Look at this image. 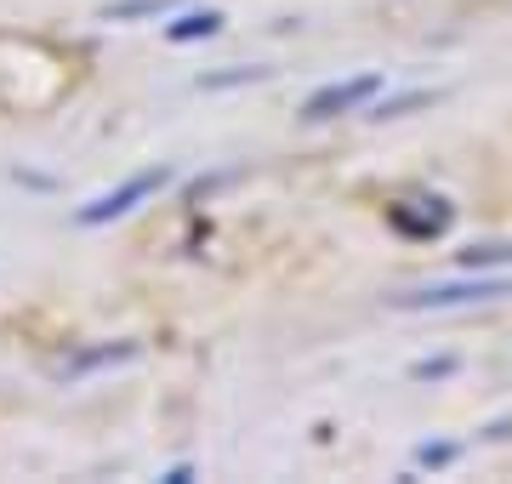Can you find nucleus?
Segmentation results:
<instances>
[{
  "label": "nucleus",
  "instance_id": "nucleus-2",
  "mask_svg": "<svg viewBox=\"0 0 512 484\" xmlns=\"http://www.w3.org/2000/svg\"><path fill=\"white\" fill-rule=\"evenodd\" d=\"M165 183V171H143V177H131L120 194H103L97 205H86L80 211V223H109V217H120V211H131V205L143 200V194H154V188Z\"/></svg>",
  "mask_w": 512,
  "mask_h": 484
},
{
  "label": "nucleus",
  "instance_id": "nucleus-4",
  "mask_svg": "<svg viewBox=\"0 0 512 484\" xmlns=\"http://www.w3.org/2000/svg\"><path fill=\"white\" fill-rule=\"evenodd\" d=\"M217 12H205V18H188V23H177V29H171V40H194V35H211V29H217Z\"/></svg>",
  "mask_w": 512,
  "mask_h": 484
},
{
  "label": "nucleus",
  "instance_id": "nucleus-3",
  "mask_svg": "<svg viewBox=\"0 0 512 484\" xmlns=\"http://www.w3.org/2000/svg\"><path fill=\"white\" fill-rule=\"evenodd\" d=\"M376 92V75H365V80H348V86H325V92L319 97H308V120H330V114L336 109H353V103H359V97H370Z\"/></svg>",
  "mask_w": 512,
  "mask_h": 484
},
{
  "label": "nucleus",
  "instance_id": "nucleus-1",
  "mask_svg": "<svg viewBox=\"0 0 512 484\" xmlns=\"http://www.w3.org/2000/svg\"><path fill=\"white\" fill-rule=\"evenodd\" d=\"M512 274H484V280H450V285H421L410 297H399L404 308H456V302H484V297H507Z\"/></svg>",
  "mask_w": 512,
  "mask_h": 484
}]
</instances>
